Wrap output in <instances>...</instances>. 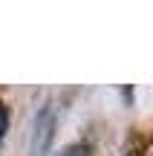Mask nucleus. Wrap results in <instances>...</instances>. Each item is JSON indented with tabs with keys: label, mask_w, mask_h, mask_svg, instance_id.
I'll use <instances>...</instances> for the list:
<instances>
[{
	"label": "nucleus",
	"mask_w": 153,
	"mask_h": 156,
	"mask_svg": "<svg viewBox=\"0 0 153 156\" xmlns=\"http://www.w3.org/2000/svg\"><path fill=\"white\" fill-rule=\"evenodd\" d=\"M6 127H9V113H6V104L0 101V142L6 136Z\"/></svg>",
	"instance_id": "nucleus-1"
},
{
	"label": "nucleus",
	"mask_w": 153,
	"mask_h": 156,
	"mask_svg": "<svg viewBox=\"0 0 153 156\" xmlns=\"http://www.w3.org/2000/svg\"><path fill=\"white\" fill-rule=\"evenodd\" d=\"M61 156H87V147L84 145H72V147H67Z\"/></svg>",
	"instance_id": "nucleus-2"
}]
</instances>
